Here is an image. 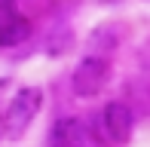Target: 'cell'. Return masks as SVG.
I'll use <instances>...</instances> for the list:
<instances>
[{"label": "cell", "mask_w": 150, "mask_h": 147, "mask_svg": "<svg viewBox=\"0 0 150 147\" xmlns=\"http://www.w3.org/2000/svg\"><path fill=\"white\" fill-rule=\"evenodd\" d=\"M43 101H46L43 86H18L12 92L9 104L0 110V129L6 141H22L28 135V129L43 110Z\"/></svg>", "instance_id": "obj_1"}, {"label": "cell", "mask_w": 150, "mask_h": 147, "mask_svg": "<svg viewBox=\"0 0 150 147\" xmlns=\"http://www.w3.org/2000/svg\"><path fill=\"white\" fill-rule=\"evenodd\" d=\"M113 83V61L107 58H92L83 55L71 71V89L77 98H98L104 95V89Z\"/></svg>", "instance_id": "obj_2"}, {"label": "cell", "mask_w": 150, "mask_h": 147, "mask_svg": "<svg viewBox=\"0 0 150 147\" xmlns=\"http://www.w3.org/2000/svg\"><path fill=\"white\" fill-rule=\"evenodd\" d=\"M34 37L31 16L22 12L18 0H0V49H16L25 46Z\"/></svg>", "instance_id": "obj_3"}, {"label": "cell", "mask_w": 150, "mask_h": 147, "mask_svg": "<svg viewBox=\"0 0 150 147\" xmlns=\"http://www.w3.org/2000/svg\"><path fill=\"white\" fill-rule=\"evenodd\" d=\"M95 117H98L101 129H104L107 141L113 147H129L132 144V138H135V117H132V110H129L120 98L107 101Z\"/></svg>", "instance_id": "obj_4"}, {"label": "cell", "mask_w": 150, "mask_h": 147, "mask_svg": "<svg viewBox=\"0 0 150 147\" xmlns=\"http://www.w3.org/2000/svg\"><path fill=\"white\" fill-rule=\"evenodd\" d=\"M122 40H126V34H122L120 22H98L89 34H86V40H83V55L113 61V55L120 52Z\"/></svg>", "instance_id": "obj_5"}, {"label": "cell", "mask_w": 150, "mask_h": 147, "mask_svg": "<svg viewBox=\"0 0 150 147\" xmlns=\"http://www.w3.org/2000/svg\"><path fill=\"white\" fill-rule=\"evenodd\" d=\"M46 147H89L86 119L77 113L55 117L49 123V132H46Z\"/></svg>", "instance_id": "obj_6"}, {"label": "cell", "mask_w": 150, "mask_h": 147, "mask_svg": "<svg viewBox=\"0 0 150 147\" xmlns=\"http://www.w3.org/2000/svg\"><path fill=\"white\" fill-rule=\"evenodd\" d=\"M77 49V34L67 22H52L49 34L43 37V55L49 58H64Z\"/></svg>", "instance_id": "obj_7"}, {"label": "cell", "mask_w": 150, "mask_h": 147, "mask_svg": "<svg viewBox=\"0 0 150 147\" xmlns=\"http://www.w3.org/2000/svg\"><path fill=\"white\" fill-rule=\"evenodd\" d=\"M122 104L132 110V117H150V77H135L122 86Z\"/></svg>", "instance_id": "obj_8"}, {"label": "cell", "mask_w": 150, "mask_h": 147, "mask_svg": "<svg viewBox=\"0 0 150 147\" xmlns=\"http://www.w3.org/2000/svg\"><path fill=\"white\" fill-rule=\"evenodd\" d=\"M135 61H138V68L144 71V77H150V37H144L138 43V49H135Z\"/></svg>", "instance_id": "obj_9"}, {"label": "cell", "mask_w": 150, "mask_h": 147, "mask_svg": "<svg viewBox=\"0 0 150 147\" xmlns=\"http://www.w3.org/2000/svg\"><path fill=\"white\" fill-rule=\"evenodd\" d=\"M101 3H120V0H101Z\"/></svg>", "instance_id": "obj_10"}, {"label": "cell", "mask_w": 150, "mask_h": 147, "mask_svg": "<svg viewBox=\"0 0 150 147\" xmlns=\"http://www.w3.org/2000/svg\"><path fill=\"white\" fill-rule=\"evenodd\" d=\"M0 141H3V129H0Z\"/></svg>", "instance_id": "obj_11"}]
</instances>
